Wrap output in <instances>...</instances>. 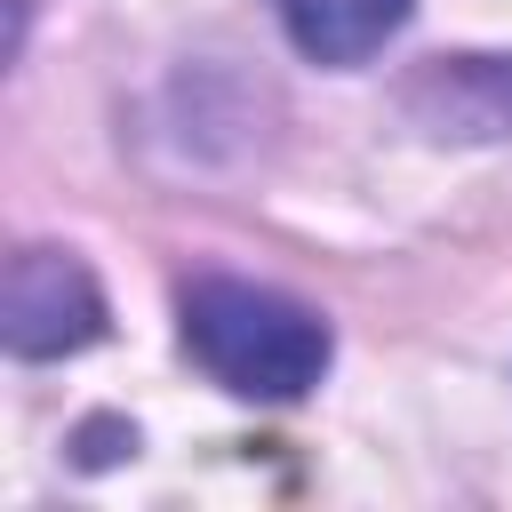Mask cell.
<instances>
[{
  "mask_svg": "<svg viewBox=\"0 0 512 512\" xmlns=\"http://www.w3.org/2000/svg\"><path fill=\"white\" fill-rule=\"evenodd\" d=\"M176 328H184V352L240 400H304L328 360H336V336L312 304L280 296V288H256V280H232V272H208L176 296Z\"/></svg>",
  "mask_w": 512,
  "mask_h": 512,
  "instance_id": "6da1fadb",
  "label": "cell"
},
{
  "mask_svg": "<svg viewBox=\"0 0 512 512\" xmlns=\"http://www.w3.org/2000/svg\"><path fill=\"white\" fill-rule=\"evenodd\" d=\"M104 336V288L72 248H16L0 280V344L16 360H64Z\"/></svg>",
  "mask_w": 512,
  "mask_h": 512,
  "instance_id": "7a4b0ae2",
  "label": "cell"
},
{
  "mask_svg": "<svg viewBox=\"0 0 512 512\" xmlns=\"http://www.w3.org/2000/svg\"><path fill=\"white\" fill-rule=\"evenodd\" d=\"M400 112L440 144L512 136V56H424L400 80Z\"/></svg>",
  "mask_w": 512,
  "mask_h": 512,
  "instance_id": "3957f363",
  "label": "cell"
},
{
  "mask_svg": "<svg viewBox=\"0 0 512 512\" xmlns=\"http://www.w3.org/2000/svg\"><path fill=\"white\" fill-rule=\"evenodd\" d=\"M272 8H280V32H288L312 64L352 72V64H368V56L408 24L416 0H272Z\"/></svg>",
  "mask_w": 512,
  "mask_h": 512,
  "instance_id": "277c9868",
  "label": "cell"
},
{
  "mask_svg": "<svg viewBox=\"0 0 512 512\" xmlns=\"http://www.w3.org/2000/svg\"><path fill=\"white\" fill-rule=\"evenodd\" d=\"M80 448H88V464H104V456L136 448V432H128V424H88V432H80Z\"/></svg>",
  "mask_w": 512,
  "mask_h": 512,
  "instance_id": "5b68a950",
  "label": "cell"
}]
</instances>
